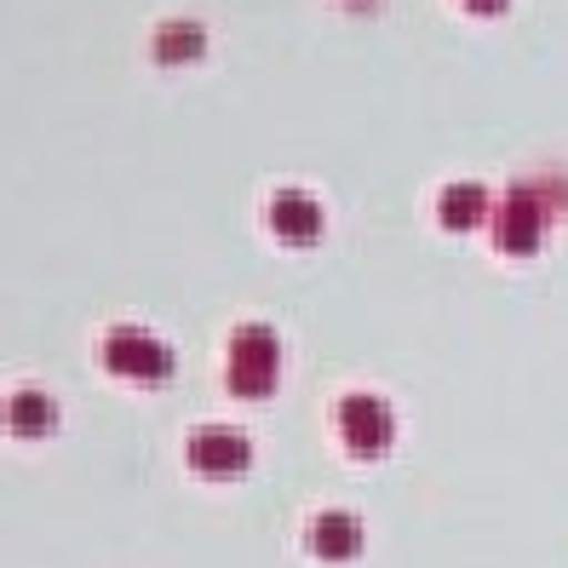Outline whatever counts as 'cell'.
Returning <instances> with one entry per match:
<instances>
[{
    "mask_svg": "<svg viewBox=\"0 0 568 568\" xmlns=\"http://www.w3.org/2000/svg\"><path fill=\"white\" fill-rule=\"evenodd\" d=\"M207 52V29L195 18H179V23H161L155 29V58L161 63H195Z\"/></svg>",
    "mask_w": 568,
    "mask_h": 568,
    "instance_id": "cell-10",
    "label": "cell"
},
{
    "mask_svg": "<svg viewBox=\"0 0 568 568\" xmlns=\"http://www.w3.org/2000/svg\"><path fill=\"white\" fill-rule=\"evenodd\" d=\"M311 551L316 557H327V562H345V557H356L362 551V523L351 517V511H322L316 523H311Z\"/></svg>",
    "mask_w": 568,
    "mask_h": 568,
    "instance_id": "cell-7",
    "label": "cell"
},
{
    "mask_svg": "<svg viewBox=\"0 0 568 568\" xmlns=\"http://www.w3.org/2000/svg\"><path fill=\"white\" fill-rule=\"evenodd\" d=\"M7 419H12L18 437H47V430H58V403L47 390H12Z\"/></svg>",
    "mask_w": 568,
    "mask_h": 568,
    "instance_id": "cell-9",
    "label": "cell"
},
{
    "mask_svg": "<svg viewBox=\"0 0 568 568\" xmlns=\"http://www.w3.org/2000/svg\"><path fill=\"white\" fill-rule=\"evenodd\" d=\"M333 419H339L345 448L362 454V459H379V454L390 448V437H396V414H390L385 396H374V390L339 396V414H333Z\"/></svg>",
    "mask_w": 568,
    "mask_h": 568,
    "instance_id": "cell-3",
    "label": "cell"
},
{
    "mask_svg": "<svg viewBox=\"0 0 568 568\" xmlns=\"http://www.w3.org/2000/svg\"><path fill=\"white\" fill-rule=\"evenodd\" d=\"M459 7H465V12H477V18H494V12H506L511 0H459Z\"/></svg>",
    "mask_w": 568,
    "mask_h": 568,
    "instance_id": "cell-11",
    "label": "cell"
},
{
    "mask_svg": "<svg viewBox=\"0 0 568 568\" xmlns=\"http://www.w3.org/2000/svg\"><path fill=\"white\" fill-rule=\"evenodd\" d=\"M98 356H104L110 374L132 379V385H161V379H173V351H166L155 333L144 327H110L104 333V345H98Z\"/></svg>",
    "mask_w": 568,
    "mask_h": 568,
    "instance_id": "cell-2",
    "label": "cell"
},
{
    "mask_svg": "<svg viewBox=\"0 0 568 568\" xmlns=\"http://www.w3.org/2000/svg\"><path fill=\"white\" fill-rule=\"evenodd\" d=\"M488 230H494V247L499 253H534V247L546 242V207H540V195H534L528 179H517L506 190V202L494 207Z\"/></svg>",
    "mask_w": 568,
    "mask_h": 568,
    "instance_id": "cell-4",
    "label": "cell"
},
{
    "mask_svg": "<svg viewBox=\"0 0 568 568\" xmlns=\"http://www.w3.org/2000/svg\"><path fill=\"white\" fill-rule=\"evenodd\" d=\"M184 454H190V471L195 477H213V483L242 477L247 465H253V443L242 437L236 425H202V430H190Z\"/></svg>",
    "mask_w": 568,
    "mask_h": 568,
    "instance_id": "cell-5",
    "label": "cell"
},
{
    "mask_svg": "<svg viewBox=\"0 0 568 568\" xmlns=\"http://www.w3.org/2000/svg\"><path fill=\"white\" fill-rule=\"evenodd\" d=\"M271 236L282 242V247H311V242H322V202L316 195H305V190H276L271 195Z\"/></svg>",
    "mask_w": 568,
    "mask_h": 568,
    "instance_id": "cell-6",
    "label": "cell"
},
{
    "mask_svg": "<svg viewBox=\"0 0 568 568\" xmlns=\"http://www.w3.org/2000/svg\"><path fill=\"white\" fill-rule=\"evenodd\" d=\"M437 219L448 230H477L488 219V184H448L437 195Z\"/></svg>",
    "mask_w": 568,
    "mask_h": 568,
    "instance_id": "cell-8",
    "label": "cell"
},
{
    "mask_svg": "<svg viewBox=\"0 0 568 568\" xmlns=\"http://www.w3.org/2000/svg\"><path fill=\"white\" fill-rule=\"evenodd\" d=\"M224 385H230V396H242V403H258V396H271L282 385V339H276V327L242 322L236 333H230Z\"/></svg>",
    "mask_w": 568,
    "mask_h": 568,
    "instance_id": "cell-1",
    "label": "cell"
}]
</instances>
